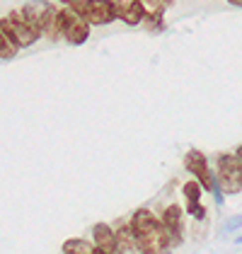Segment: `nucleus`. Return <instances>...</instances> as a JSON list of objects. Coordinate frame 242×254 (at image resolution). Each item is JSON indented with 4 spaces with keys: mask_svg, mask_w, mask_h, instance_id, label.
Wrapping results in <instances>:
<instances>
[{
    "mask_svg": "<svg viewBox=\"0 0 242 254\" xmlns=\"http://www.w3.org/2000/svg\"><path fill=\"white\" fill-rule=\"evenodd\" d=\"M131 230L136 235L138 252H165L160 220L150 213L148 208H138L133 213V218H131Z\"/></svg>",
    "mask_w": 242,
    "mask_h": 254,
    "instance_id": "obj_1",
    "label": "nucleus"
},
{
    "mask_svg": "<svg viewBox=\"0 0 242 254\" xmlns=\"http://www.w3.org/2000/svg\"><path fill=\"white\" fill-rule=\"evenodd\" d=\"M87 24H109L117 20L112 0H60Z\"/></svg>",
    "mask_w": 242,
    "mask_h": 254,
    "instance_id": "obj_2",
    "label": "nucleus"
},
{
    "mask_svg": "<svg viewBox=\"0 0 242 254\" xmlns=\"http://www.w3.org/2000/svg\"><path fill=\"white\" fill-rule=\"evenodd\" d=\"M218 184L225 194H240L242 191V162L240 148L233 155L218 157Z\"/></svg>",
    "mask_w": 242,
    "mask_h": 254,
    "instance_id": "obj_3",
    "label": "nucleus"
},
{
    "mask_svg": "<svg viewBox=\"0 0 242 254\" xmlns=\"http://www.w3.org/2000/svg\"><path fill=\"white\" fill-rule=\"evenodd\" d=\"M0 29L7 34V39L12 41L17 49L32 46V44L41 37V29L32 27V24H27V22L22 20V15H15V12H12L10 17L0 20Z\"/></svg>",
    "mask_w": 242,
    "mask_h": 254,
    "instance_id": "obj_4",
    "label": "nucleus"
},
{
    "mask_svg": "<svg viewBox=\"0 0 242 254\" xmlns=\"http://www.w3.org/2000/svg\"><path fill=\"white\" fill-rule=\"evenodd\" d=\"M162 228V242H165V250H175L184 242V223H182V208L180 206H170L165 208L160 220Z\"/></svg>",
    "mask_w": 242,
    "mask_h": 254,
    "instance_id": "obj_5",
    "label": "nucleus"
},
{
    "mask_svg": "<svg viewBox=\"0 0 242 254\" xmlns=\"http://www.w3.org/2000/svg\"><path fill=\"white\" fill-rule=\"evenodd\" d=\"M60 37H65V41H70L73 46H80L90 37V24L82 20L80 15H75L70 7L60 10Z\"/></svg>",
    "mask_w": 242,
    "mask_h": 254,
    "instance_id": "obj_6",
    "label": "nucleus"
},
{
    "mask_svg": "<svg viewBox=\"0 0 242 254\" xmlns=\"http://www.w3.org/2000/svg\"><path fill=\"white\" fill-rule=\"evenodd\" d=\"M184 167L196 177V182L201 184V189L211 191L216 177H213V172L208 170V160H206V155H203L201 150H189L186 157H184Z\"/></svg>",
    "mask_w": 242,
    "mask_h": 254,
    "instance_id": "obj_7",
    "label": "nucleus"
},
{
    "mask_svg": "<svg viewBox=\"0 0 242 254\" xmlns=\"http://www.w3.org/2000/svg\"><path fill=\"white\" fill-rule=\"evenodd\" d=\"M114 2V15L123 20L126 24L136 27L143 22V15H145V5L141 0H112Z\"/></svg>",
    "mask_w": 242,
    "mask_h": 254,
    "instance_id": "obj_8",
    "label": "nucleus"
},
{
    "mask_svg": "<svg viewBox=\"0 0 242 254\" xmlns=\"http://www.w3.org/2000/svg\"><path fill=\"white\" fill-rule=\"evenodd\" d=\"M54 12V5L49 2V0H29L24 7H22V20L27 22V24H32V27H37L41 29V24L46 22V17Z\"/></svg>",
    "mask_w": 242,
    "mask_h": 254,
    "instance_id": "obj_9",
    "label": "nucleus"
},
{
    "mask_svg": "<svg viewBox=\"0 0 242 254\" xmlns=\"http://www.w3.org/2000/svg\"><path fill=\"white\" fill-rule=\"evenodd\" d=\"M92 237H95V247H97L102 254L117 252V233L112 230V225L97 223L95 230H92Z\"/></svg>",
    "mask_w": 242,
    "mask_h": 254,
    "instance_id": "obj_10",
    "label": "nucleus"
},
{
    "mask_svg": "<svg viewBox=\"0 0 242 254\" xmlns=\"http://www.w3.org/2000/svg\"><path fill=\"white\" fill-rule=\"evenodd\" d=\"M117 252H138L136 235L131 230V225H123L119 233H117Z\"/></svg>",
    "mask_w": 242,
    "mask_h": 254,
    "instance_id": "obj_11",
    "label": "nucleus"
},
{
    "mask_svg": "<svg viewBox=\"0 0 242 254\" xmlns=\"http://www.w3.org/2000/svg\"><path fill=\"white\" fill-rule=\"evenodd\" d=\"M63 252L65 254H102L95 245H90V242H85V240H78V237H73V240H68L65 245H63Z\"/></svg>",
    "mask_w": 242,
    "mask_h": 254,
    "instance_id": "obj_12",
    "label": "nucleus"
},
{
    "mask_svg": "<svg viewBox=\"0 0 242 254\" xmlns=\"http://www.w3.org/2000/svg\"><path fill=\"white\" fill-rule=\"evenodd\" d=\"M41 34H46L51 41L60 39V15L54 10L49 17H46V22L41 24Z\"/></svg>",
    "mask_w": 242,
    "mask_h": 254,
    "instance_id": "obj_13",
    "label": "nucleus"
},
{
    "mask_svg": "<svg viewBox=\"0 0 242 254\" xmlns=\"http://www.w3.org/2000/svg\"><path fill=\"white\" fill-rule=\"evenodd\" d=\"M20 49L12 44V41L7 39V34L0 29V59H5V61H10V59H15V54H17Z\"/></svg>",
    "mask_w": 242,
    "mask_h": 254,
    "instance_id": "obj_14",
    "label": "nucleus"
},
{
    "mask_svg": "<svg viewBox=\"0 0 242 254\" xmlns=\"http://www.w3.org/2000/svg\"><path fill=\"white\" fill-rule=\"evenodd\" d=\"M162 12H165V7H153V12H150V15H143L145 27H148V29H153V32H160L162 29Z\"/></svg>",
    "mask_w": 242,
    "mask_h": 254,
    "instance_id": "obj_15",
    "label": "nucleus"
},
{
    "mask_svg": "<svg viewBox=\"0 0 242 254\" xmlns=\"http://www.w3.org/2000/svg\"><path fill=\"white\" fill-rule=\"evenodd\" d=\"M186 211H189V215H194L196 220L206 218V208L199 203V198H186Z\"/></svg>",
    "mask_w": 242,
    "mask_h": 254,
    "instance_id": "obj_16",
    "label": "nucleus"
},
{
    "mask_svg": "<svg viewBox=\"0 0 242 254\" xmlns=\"http://www.w3.org/2000/svg\"><path fill=\"white\" fill-rule=\"evenodd\" d=\"M182 191H184L186 198H201V184L199 182H186Z\"/></svg>",
    "mask_w": 242,
    "mask_h": 254,
    "instance_id": "obj_17",
    "label": "nucleus"
},
{
    "mask_svg": "<svg viewBox=\"0 0 242 254\" xmlns=\"http://www.w3.org/2000/svg\"><path fill=\"white\" fill-rule=\"evenodd\" d=\"M238 228H240V218L235 215V218H230V223H225V225H223V230H221V237H223V235H230V233H235Z\"/></svg>",
    "mask_w": 242,
    "mask_h": 254,
    "instance_id": "obj_18",
    "label": "nucleus"
},
{
    "mask_svg": "<svg viewBox=\"0 0 242 254\" xmlns=\"http://www.w3.org/2000/svg\"><path fill=\"white\" fill-rule=\"evenodd\" d=\"M148 5H153V7H167V5H172V0H148Z\"/></svg>",
    "mask_w": 242,
    "mask_h": 254,
    "instance_id": "obj_19",
    "label": "nucleus"
},
{
    "mask_svg": "<svg viewBox=\"0 0 242 254\" xmlns=\"http://www.w3.org/2000/svg\"><path fill=\"white\" fill-rule=\"evenodd\" d=\"M228 2H230L233 7H240V5H242V0H228Z\"/></svg>",
    "mask_w": 242,
    "mask_h": 254,
    "instance_id": "obj_20",
    "label": "nucleus"
}]
</instances>
